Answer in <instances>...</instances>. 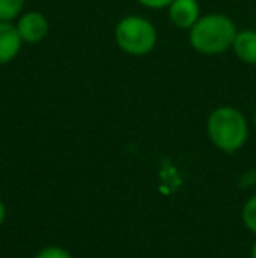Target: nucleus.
Segmentation results:
<instances>
[{
    "label": "nucleus",
    "mask_w": 256,
    "mask_h": 258,
    "mask_svg": "<svg viewBox=\"0 0 256 258\" xmlns=\"http://www.w3.org/2000/svg\"><path fill=\"white\" fill-rule=\"evenodd\" d=\"M237 28L235 21L223 13L202 14L188 30L190 46L200 54H221L232 49Z\"/></svg>",
    "instance_id": "obj_1"
},
{
    "label": "nucleus",
    "mask_w": 256,
    "mask_h": 258,
    "mask_svg": "<svg viewBox=\"0 0 256 258\" xmlns=\"http://www.w3.org/2000/svg\"><path fill=\"white\" fill-rule=\"evenodd\" d=\"M207 136L218 150L235 153L246 144L249 136L246 116L232 105H219L207 118Z\"/></svg>",
    "instance_id": "obj_2"
},
{
    "label": "nucleus",
    "mask_w": 256,
    "mask_h": 258,
    "mask_svg": "<svg viewBox=\"0 0 256 258\" xmlns=\"http://www.w3.org/2000/svg\"><path fill=\"white\" fill-rule=\"evenodd\" d=\"M118 48L130 56H146L158 42V32L153 21L139 14H128L118 21L114 28Z\"/></svg>",
    "instance_id": "obj_3"
},
{
    "label": "nucleus",
    "mask_w": 256,
    "mask_h": 258,
    "mask_svg": "<svg viewBox=\"0 0 256 258\" xmlns=\"http://www.w3.org/2000/svg\"><path fill=\"white\" fill-rule=\"evenodd\" d=\"M14 25L23 44H39L49 34V21L41 11H23Z\"/></svg>",
    "instance_id": "obj_4"
},
{
    "label": "nucleus",
    "mask_w": 256,
    "mask_h": 258,
    "mask_svg": "<svg viewBox=\"0 0 256 258\" xmlns=\"http://www.w3.org/2000/svg\"><path fill=\"white\" fill-rule=\"evenodd\" d=\"M168 20L179 30H186L193 27L202 16L200 4L198 0H172L170 6L167 7Z\"/></svg>",
    "instance_id": "obj_5"
},
{
    "label": "nucleus",
    "mask_w": 256,
    "mask_h": 258,
    "mask_svg": "<svg viewBox=\"0 0 256 258\" xmlns=\"http://www.w3.org/2000/svg\"><path fill=\"white\" fill-rule=\"evenodd\" d=\"M23 48L14 21H0V67L14 61Z\"/></svg>",
    "instance_id": "obj_6"
},
{
    "label": "nucleus",
    "mask_w": 256,
    "mask_h": 258,
    "mask_svg": "<svg viewBox=\"0 0 256 258\" xmlns=\"http://www.w3.org/2000/svg\"><path fill=\"white\" fill-rule=\"evenodd\" d=\"M232 51L246 65H256V30L244 28L239 30L233 39Z\"/></svg>",
    "instance_id": "obj_7"
},
{
    "label": "nucleus",
    "mask_w": 256,
    "mask_h": 258,
    "mask_svg": "<svg viewBox=\"0 0 256 258\" xmlns=\"http://www.w3.org/2000/svg\"><path fill=\"white\" fill-rule=\"evenodd\" d=\"M25 11V0H0V21H16Z\"/></svg>",
    "instance_id": "obj_8"
},
{
    "label": "nucleus",
    "mask_w": 256,
    "mask_h": 258,
    "mask_svg": "<svg viewBox=\"0 0 256 258\" xmlns=\"http://www.w3.org/2000/svg\"><path fill=\"white\" fill-rule=\"evenodd\" d=\"M242 220H244V225H246L251 232L256 234V195H253V197L246 202V206H244Z\"/></svg>",
    "instance_id": "obj_9"
},
{
    "label": "nucleus",
    "mask_w": 256,
    "mask_h": 258,
    "mask_svg": "<svg viewBox=\"0 0 256 258\" xmlns=\"http://www.w3.org/2000/svg\"><path fill=\"white\" fill-rule=\"evenodd\" d=\"M35 258H72V255L60 246H48L42 251H39Z\"/></svg>",
    "instance_id": "obj_10"
},
{
    "label": "nucleus",
    "mask_w": 256,
    "mask_h": 258,
    "mask_svg": "<svg viewBox=\"0 0 256 258\" xmlns=\"http://www.w3.org/2000/svg\"><path fill=\"white\" fill-rule=\"evenodd\" d=\"M137 2L142 7H146V9L160 11V9H167L172 0H137Z\"/></svg>",
    "instance_id": "obj_11"
},
{
    "label": "nucleus",
    "mask_w": 256,
    "mask_h": 258,
    "mask_svg": "<svg viewBox=\"0 0 256 258\" xmlns=\"http://www.w3.org/2000/svg\"><path fill=\"white\" fill-rule=\"evenodd\" d=\"M4 218H6V209H4V204H2V201H0V225H2Z\"/></svg>",
    "instance_id": "obj_12"
},
{
    "label": "nucleus",
    "mask_w": 256,
    "mask_h": 258,
    "mask_svg": "<svg viewBox=\"0 0 256 258\" xmlns=\"http://www.w3.org/2000/svg\"><path fill=\"white\" fill-rule=\"evenodd\" d=\"M251 258H256V242L253 244V251H251Z\"/></svg>",
    "instance_id": "obj_13"
},
{
    "label": "nucleus",
    "mask_w": 256,
    "mask_h": 258,
    "mask_svg": "<svg viewBox=\"0 0 256 258\" xmlns=\"http://www.w3.org/2000/svg\"><path fill=\"white\" fill-rule=\"evenodd\" d=\"M253 121H254V128H256V109H254V118H253Z\"/></svg>",
    "instance_id": "obj_14"
}]
</instances>
